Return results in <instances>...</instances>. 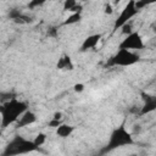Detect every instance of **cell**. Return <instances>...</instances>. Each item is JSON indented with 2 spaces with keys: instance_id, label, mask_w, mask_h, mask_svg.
Wrapping results in <instances>:
<instances>
[{
  "instance_id": "cell-6",
  "label": "cell",
  "mask_w": 156,
  "mask_h": 156,
  "mask_svg": "<svg viewBox=\"0 0 156 156\" xmlns=\"http://www.w3.org/2000/svg\"><path fill=\"white\" fill-rule=\"evenodd\" d=\"M143 48H144V40L138 32H132L119 44V49H124V50H129V51L141 50Z\"/></svg>"
},
{
  "instance_id": "cell-4",
  "label": "cell",
  "mask_w": 156,
  "mask_h": 156,
  "mask_svg": "<svg viewBox=\"0 0 156 156\" xmlns=\"http://www.w3.org/2000/svg\"><path fill=\"white\" fill-rule=\"evenodd\" d=\"M140 60L139 55L129 51V50H124V49H118V51L110 58L108 61V66H133L135 63H138Z\"/></svg>"
},
{
  "instance_id": "cell-10",
  "label": "cell",
  "mask_w": 156,
  "mask_h": 156,
  "mask_svg": "<svg viewBox=\"0 0 156 156\" xmlns=\"http://www.w3.org/2000/svg\"><path fill=\"white\" fill-rule=\"evenodd\" d=\"M56 67H57L58 69L72 71V69L74 68V65H73V62H72V60H71V57H69L68 55H63L62 57H60V58H58Z\"/></svg>"
},
{
  "instance_id": "cell-15",
  "label": "cell",
  "mask_w": 156,
  "mask_h": 156,
  "mask_svg": "<svg viewBox=\"0 0 156 156\" xmlns=\"http://www.w3.org/2000/svg\"><path fill=\"white\" fill-rule=\"evenodd\" d=\"M13 22H16V23H20V24H28V23H30L32 22V18L30 17H28L27 15H22L20 18H17L16 21H13Z\"/></svg>"
},
{
  "instance_id": "cell-5",
  "label": "cell",
  "mask_w": 156,
  "mask_h": 156,
  "mask_svg": "<svg viewBox=\"0 0 156 156\" xmlns=\"http://www.w3.org/2000/svg\"><path fill=\"white\" fill-rule=\"evenodd\" d=\"M139 11L136 10V7H135V4H134V0H130V1H128L127 4H126V6L122 9V11H121V13L118 15V17H117V20L115 21V26H113V28L115 29H119V28H122L124 24H127L136 13H138Z\"/></svg>"
},
{
  "instance_id": "cell-13",
  "label": "cell",
  "mask_w": 156,
  "mask_h": 156,
  "mask_svg": "<svg viewBox=\"0 0 156 156\" xmlns=\"http://www.w3.org/2000/svg\"><path fill=\"white\" fill-rule=\"evenodd\" d=\"M45 141H46V134H44V133H39V134L34 138V140H33L34 145H35L38 149H39L41 145H44Z\"/></svg>"
},
{
  "instance_id": "cell-19",
  "label": "cell",
  "mask_w": 156,
  "mask_h": 156,
  "mask_svg": "<svg viewBox=\"0 0 156 156\" xmlns=\"http://www.w3.org/2000/svg\"><path fill=\"white\" fill-rule=\"evenodd\" d=\"M73 89H74V91H76V93H82V91L84 90V84H82V83H78V84H74V87H73Z\"/></svg>"
},
{
  "instance_id": "cell-24",
  "label": "cell",
  "mask_w": 156,
  "mask_h": 156,
  "mask_svg": "<svg viewBox=\"0 0 156 156\" xmlns=\"http://www.w3.org/2000/svg\"><path fill=\"white\" fill-rule=\"evenodd\" d=\"M129 156H136V155H135V154H133V155H129Z\"/></svg>"
},
{
  "instance_id": "cell-20",
  "label": "cell",
  "mask_w": 156,
  "mask_h": 156,
  "mask_svg": "<svg viewBox=\"0 0 156 156\" xmlns=\"http://www.w3.org/2000/svg\"><path fill=\"white\" fill-rule=\"evenodd\" d=\"M44 4V1H32V2H29L28 4V7H30V9H34V7H37V6H40V5H43Z\"/></svg>"
},
{
  "instance_id": "cell-21",
  "label": "cell",
  "mask_w": 156,
  "mask_h": 156,
  "mask_svg": "<svg viewBox=\"0 0 156 156\" xmlns=\"http://www.w3.org/2000/svg\"><path fill=\"white\" fill-rule=\"evenodd\" d=\"M105 13H107V15H111L112 12H113V9H112V6H111V4H105Z\"/></svg>"
},
{
  "instance_id": "cell-1",
  "label": "cell",
  "mask_w": 156,
  "mask_h": 156,
  "mask_svg": "<svg viewBox=\"0 0 156 156\" xmlns=\"http://www.w3.org/2000/svg\"><path fill=\"white\" fill-rule=\"evenodd\" d=\"M28 110L26 102L17 100L16 98L7 100L0 106V127L6 128L18 121V118Z\"/></svg>"
},
{
  "instance_id": "cell-14",
  "label": "cell",
  "mask_w": 156,
  "mask_h": 156,
  "mask_svg": "<svg viewBox=\"0 0 156 156\" xmlns=\"http://www.w3.org/2000/svg\"><path fill=\"white\" fill-rule=\"evenodd\" d=\"M22 15H23V12H22L21 10H17V9H12V10H10V12H9V17H10V20H12V21H16V20L20 18Z\"/></svg>"
},
{
  "instance_id": "cell-9",
  "label": "cell",
  "mask_w": 156,
  "mask_h": 156,
  "mask_svg": "<svg viewBox=\"0 0 156 156\" xmlns=\"http://www.w3.org/2000/svg\"><path fill=\"white\" fill-rule=\"evenodd\" d=\"M141 95H143L145 102H144V105H143V107L140 110V115H146V113L152 112L156 108V98L150 96V95H147L145 93H143Z\"/></svg>"
},
{
  "instance_id": "cell-17",
  "label": "cell",
  "mask_w": 156,
  "mask_h": 156,
  "mask_svg": "<svg viewBox=\"0 0 156 156\" xmlns=\"http://www.w3.org/2000/svg\"><path fill=\"white\" fill-rule=\"evenodd\" d=\"M122 33L123 34H130L132 33V26L129 24V23H127V24H124L123 27H122Z\"/></svg>"
},
{
  "instance_id": "cell-12",
  "label": "cell",
  "mask_w": 156,
  "mask_h": 156,
  "mask_svg": "<svg viewBox=\"0 0 156 156\" xmlns=\"http://www.w3.org/2000/svg\"><path fill=\"white\" fill-rule=\"evenodd\" d=\"M80 20H82V13H80V12H74V13H71V15L63 21V24H65V26H71V24L78 23Z\"/></svg>"
},
{
  "instance_id": "cell-11",
  "label": "cell",
  "mask_w": 156,
  "mask_h": 156,
  "mask_svg": "<svg viewBox=\"0 0 156 156\" xmlns=\"http://www.w3.org/2000/svg\"><path fill=\"white\" fill-rule=\"evenodd\" d=\"M74 128L69 124H66V123H62L61 126H58L56 128V134L60 136V138H67L72 133H73Z\"/></svg>"
},
{
  "instance_id": "cell-3",
  "label": "cell",
  "mask_w": 156,
  "mask_h": 156,
  "mask_svg": "<svg viewBox=\"0 0 156 156\" xmlns=\"http://www.w3.org/2000/svg\"><path fill=\"white\" fill-rule=\"evenodd\" d=\"M133 143H134V140H133L132 133H129L124 128V126H121V127H117L116 129H113V132L110 135L107 145L102 149V152H110L115 149H118V147L126 146V145H130Z\"/></svg>"
},
{
  "instance_id": "cell-16",
  "label": "cell",
  "mask_w": 156,
  "mask_h": 156,
  "mask_svg": "<svg viewBox=\"0 0 156 156\" xmlns=\"http://www.w3.org/2000/svg\"><path fill=\"white\" fill-rule=\"evenodd\" d=\"M76 5H77V2H76L74 0H66V1L63 2V10H68V11L72 12V10L74 9Z\"/></svg>"
},
{
  "instance_id": "cell-8",
  "label": "cell",
  "mask_w": 156,
  "mask_h": 156,
  "mask_svg": "<svg viewBox=\"0 0 156 156\" xmlns=\"http://www.w3.org/2000/svg\"><path fill=\"white\" fill-rule=\"evenodd\" d=\"M100 39H101V34H99V33L98 34H91V35L87 37L83 40L82 45H80V51H88V50L94 49L99 44Z\"/></svg>"
},
{
  "instance_id": "cell-23",
  "label": "cell",
  "mask_w": 156,
  "mask_h": 156,
  "mask_svg": "<svg viewBox=\"0 0 156 156\" xmlns=\"http://www.w3.org/2000/svg\"><path fill=\"white\" fill-rule=\"evenodd\" d=\"M56 32H57V30H56V28H51V29L48 32V34H49V35H51V37H56Z\"/></svg>"
},
{
  "instance_id": "cell-2",
  "label": "cell",
  "mask_w": 156,
  "mask_h": 156,
  "mask_svg": "<svg viewBox=\"0 0 156 156\" xmlns=\"http://www.w3.org/2000/svg\"><path fill=\"white\" fill-rule=\"evenodd\" d=\"M35 150H38V147L34 145L33 140L26 139L22 135H15L5 146L1 156H18Z\"/></svg>"
},
{
  "instance_id": "cell-18",
  "label": "cell",
  "mask_w": 156,
  "mask_h": 156,
  "mask_svg": "<svg viewBox=\"0 0 156 156\" xmlns=\"http://www.w3.org/2000/svg\"><path fill=\"white\" fill-rule=\"evenodd\" d=\"M63 123V121H56V119H51L49 122V127H54V128H57L58 126H61Z\"/></svg>"
},
{
  "instance_id": "cell-7",
  "label": "cell",
  "mask_w": 156,
  "mask_h": 156,
  "mask_svg": "<svg viewBox=\"0 0 156 156\" xmlns=\"http://www.w3.org/2000/svg\"><path fill=\"white\" fill-rule=\"evenodd\" d=\"M35 121H37L35 113L32 112V111H29V110H27V111L18 118V121L16 122V127H17V128H24V127H28V126L33 124Z\"/></svg>"
},
{
  "instance_id": "cell-22",
  "label": "cell",
  "mask_w": 156,
  "mask_h": 156,
  "mask_svg": "<svg viewBox=\"0 0 156 156\" xmlns=\"http://www.w3.org/2000/svg\"><path fill=\"white\" fill-rule=\"evenodd\" d=\"M51 119H56V121H62V113H61V112H55Z\"/></svg>"
}]
</instances>
